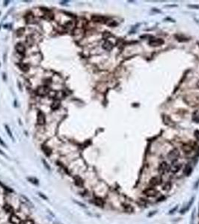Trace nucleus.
Masks as SVG:
<instances>
[{
	"instance_id": "17",
	"label": "nucleus",
	"mask_w": 199,
	"mask_h": 224,
	"mask_svg": "<svg viewBox=\"0 0 199 224\" xmlns=\"http://www.w3.org/2000/svg\"><path fill=\"white\" fill-rule=\"evenodd\" d=\"M94 203L98 206H103L104 205V201L101 198H96L94 199Z\"/></svg>"
},
{
	"instance_id": "2",
	"label": "nucleus",
	"mask_w": 199,
	"mask_h": 224,
	"mask_svg": "<svg viewBox=\"0 0 199 224\" xmlns=\"http://www.w3.org/2000/svg\"><path fill=\"white\" fill-rule=\"evenodd\" d=\"M49 92H50V89L47 86H41L37 90V94L41 96H43L48 94Z\"/></svg>"
},
{
	"instance_id": "31",
	"label": "nucleus",
	"mask_w": 199,
	"mask_h": 224,
	"mask_svg": "<svg viewBox=\"0 0 199 224\" xmlns=\"http://www.w3.org/2000/svg\"><path fill=\"white\" fill-rule=\"evenodd\" d=\"M189 7H193V8H196V9H198V8H199V6H198V5H189Z\"/></svg>"
},
{
	"instance_id": "5",
	"label": "nucleus",
	"mask_w": 199,
	"mask_h": 224,
	"mask_svg": "<svg viewBox=\"0 0 199 224\" xmlns=\"http://www.w3.org/2000/svg\"><path fill=\"white\" fill-rule=\"evenodd\" d=\"M37 122L39 125H43L45 123V115L43 112L39 111L37 116Z\"/></svg>"
},
{
	"instance_id": "33",
	"label": "nucleus",
	"mask_w": 199,
	"mask_h": 224,
	"mask_svg": "<svg viewBox=\"0 0 199 224\" xmlns=\"http://www.w3.org/2000/svg\"><path fill=\"white\" fill-rule=\"evenodd\" d=\"M197 154H198V156H199V148H198V152H197Z\"/></svg>"
},
{
	"instance_id": "32",
	"label": "nucleus",
	"mask_w": 199,
	"mask_h": 224,
	"mask_svg": "<svg viewBox=\"0 0 199 224\" xmlns=\"http://www.w3.org/2000/svg\"><path fill=\"white\" fill-rule=\"evenodd\" d=\"M0 154H2V155H3V156H5V154H4V153L2 152V150H0Z\"/></svg>"
},
{
	"instance_id": "10",
	"label": "nucleus",
	"mask_w": 199,
	"mask_h": 224,
	"mask_svg": "<svg viewBox=\"0 0 199 224\" xmlns=\"http://www.w3.org/2000/svg\"><path fill=\"white\" fill-rule=\"evenodd\" d=\"M182 149H183V152H186V153H190L192 151L193 147H192V146H191L189 144H184V145H183V146H182Z\"/></svg>"
},
{
	"instance_id": "1",
	"label": "nucleus",
	"mask_w": 199,
	"mask_h": 224,
	"mask_svg": "<svg viewBox=\"0 0 199 224\" xmlns=\"http://www.w3.org/2000/svg\"><path fill=\"white\" fill-rule=\"evenodd\" d=\"M143 194L148 197H154L158 194V191L154 188H148L143 191Z\"/></svg>"
},
{
	"instance_id": "23",
	"label": "nucleus",
	"mask_w": 199,
	"mask_h": 224,
	"mask_svg": "<svg viewBox=\"0 0 199 224\" xmlns=\"http://www.w3.org/2000/svg\"><path fill=\"white\" fill-rule=\"evenodd\" d=\"M63 96H64V93H63V92L59 91V92H57V93H56V97L57 98L56 99H58V100H59V99H62Z\"/></svg>"
},
{
	"instance_id": "22",
	"label": "nucleus",
	"mask_w": 199,
	"mask_h": 224,
	"mask_svg": "<svg viewBox=\"0 0 199 224\" xmlns=\"http://www.w3.org/2000/svg\"><path fill=\"white\" fill-rule=\"evenodd\" d=\"M19 67H20V69H22V70H23V71H27L28 69V65H26V64H19Z\"/></svg>"
},
{
	"instance_id": "4",
	"label": "nucleus",
	"mask_w": 199,
	"mask_h": 224,
	"mask_svg": "<svg viewBox=\"0 0 199 224\" xmlns=\"http://www.w3.org/2000/svg\"><path fill=\"white\" fill-rule=\"evenodd\" d=\"M168 164L166 163V162L163 161L161 164H159V173L160 174H164L166 171H168Z\"/></svg>"
},
{
	"instance_id": "24",
	"label": "nucleus",
	"mask_w": 199,
	"mask_h": 224,
	"mask_svg": "<svg viewBox=\"0 0 199 224\" xmlns=\"http://www.w3.org/2000/svg\"><path fill=\"white\" fill-rule=\"evenodd\" d=\"M43 151L45 152L46 155H47V156H49L50 154V152H51V150H50V149H49L47 148V147H45V146H43Z\"/></svg>"
},
{
	"instance_id": "15",
	"label": "nucleus",
	"mask_w": 199,
	"mask_h": 224,
	"mask_svg": "<svg viewBox=\"0 0 199 224\" xmlns=\"http://www.w3.org/2000/svg\"><path fill=\"white\" fill-rule=\"evenodd\" d=\"M4 210L7 212V213H10V214H12L14 212V209L11 205H8V204H5L4 205Z\"/></svg>"
},
{
	"instance_id": "13",
	"label": "nucleus",
	"mask_w": 199,
	"mask_h": 224,
	"mask_svg": "<svg viewBox=\"0 0 199 224\" xmlns=\"http://www.w3.org/2000/svg\"><path fill=\"white\" fill-rule=\"evenodd\" d=\"M60 101L58 99H56L54 102H52V106H51V108H52V110H56V109H58V108L60 107Z\"/></svg>"
},
{
	"instance_id": "30",
	"label": "nucleus",
	"mask_w": 199,
	"mask_h": 224,
	"mask_svg": "<svg viewBox=\"0 0 199 224\" xmlns=\"http://www.w3.org/2000/svg\"><path fill=\"white\" fill-rule=\"evenodd\" d=\"M0 144H1V145H2L3 146H6L5 143H4V141H3L2 140V138H1V137H0Z\"/></svg>"
},
{
	"instance_id": "19",
	"label": "nucleus",
	"mask_w": 199,
	"mask_h": 224,
	"mask_svg": "<svg viewBox=\"0 0 199 224\" xmlns=\"http://www.w3.org/2000/svg\"><path fill=\"white\" fill-rule=\"evenodd\" d=\"M193 120L196 122H199V111H196L194 114H193Z\"/></svg>"
},
{
	"instance_id": "14",
	"label": "nucleus",
	"mask_w": 199,
	"mask_h": 224,
	"mask_svg": "<svg viewBox=\"0 0 199 224\" xmlns=\"http://www.w3.org/2000/svg\"><path fill=\"white\" fill-rule=\"evenodd\" d=\"M192 166L189 165V164L186 165V168L184 169V173H185V175H186V176H189L191 173H192Z\"/></svg>"
},
{
	"instance_id": "20",
	"label": "nucleus",
	"mask_w": 199,
	"mask_h": 224,
	"mask_svg": "<svg viewBox=\"0 0 199 224\" xmlns=\"http://www.w3.org/2000/svg\"><path fill=\"white\" fill-rule=\"evenodd\" d=\"M75 182H76V185H78V186H82V184H83V181L82 180V179L81 178H79V177H76L75 178Z\"/></svg>"
},
{
	"instance_id": "29",
	"label": "nucleus",
	"mask_w": 199,
	"mask_h": 224,
	"mask_svg": "<svg viewBox=\"0 0 199 224\" xmlns=\"http://www.w3.org/2000/svg\"><path fill=\"white\" fill-rule=\"evenodd\" d=\"M43 164H44V165H45V167H47V169L49 170H50V166L48 165V164H47V162H46V161H45L44 160H43Z\"/></svg>"
},
{
	"instance_id": "8",
	"label": "nucleus",
	"mask_w": 199,
	"mask_h": 224,
	"mask_svg": "<svg viewBox=\"0 0 199 224\" xmlns=\"http://www.w3.org/2000/svg\"><path fill=\"white\" fill-rule=\"evenodd\" d=\"M163 43H164V41L162 39H154V40H151L149 42V44L152 46H160Z\"/></svg>"
},
{
	"instance_id": "6",
	"label": "nucleus",
	"mask_w": 199,
	"mask_h": 224,
	"mask_svg": "<svg viewBox=\"0 0 199 224\" xmlns=\"http://www.w3.org/2000/svg\"><path fill=\"white\" fill-rule=\"evenodd\" d=\"M9 221L12 224H20L21 223V219L17 215H15V214H11L10 216Z\"/></svg>"
},
{
	"instance_id": "27",
	"label": "nucleus",
	"mask_w": 199,
	"mask_h": 224,
	"mask_svg": "<svg viewBox=\"0 0 199 224\" xmlns=\"http://www.w3.org/2000/svg\"><path fill=\"white\" fill-rule=\"evenodd\" d=\"M195 137H196L197 140L199 141V130H196L195 132Z\"/></svg>"
},
{
	"instance_id": "11",
	"label": "nucleus",
	"mask_w": 199,
	"mask_h": 224,
	"mask_svg": "<svg viewBox=\"0 0 199 224\" xmlns=\"http://www.w3.org/2000/svg\"><path fill=\"white\" fill-rule=\"evenodd\" d=\"M181 167H182V164H173V165H172V167H171V172H172V173H178V172L180 170Z\"/></svg>"
},
{
	"instance_id": "28",
	"label": "nucleus",
	"mask_w": 199,
	"mask_h": 224,
	"mask_svg": "<svg viewBox=\"0 0 199 224\" xmlns=\"http://www.w3.org/2000/svg\"><path fill=\"white\" fill-rule=\"evenodd\" d=\"M24 224H34V222L32 220H28L24 223Z\"/></svg>"
},
{
	"instance_id": "25",
	"label": "nucleus",
	"mask_w": 199,
	"mask_h": 224,
	"mask_svg": "<svg viewBox=\"0 0 199 224\" xmlns=\"http://www.w3.org/2000/svg\"><path fill=\"white\" fill-rule=\"evenodd\" d=\"M5 129H6V131H7V134H8V135H9V136L12 137V133H11V130H10V128H9L8 126H7V125L5 126Z\"/></svg>"
},
{
	"instance_id": "16",
	"label": "nucleus",
	"mask_w": 199,
	"mask_h": 224,
	"mask_svg": "<svg viewBox=\"0 0 199 224\" xmlns=\"http://www.w3.org/2000/svg\"><path fill=\"white\" fill-rule=\"evenodd\" d=\"M124 208L125 211L128 213H132L134 211L133 208L129 205H124Z\"/></svg>"
},
{
	"instance_id": "9",
	"label": "nucleus",
	"mask_w": 199,
	"mask_h": 224,
	"mask_svg": "<svg viewBox=\"0 0 199 224\" xmlns=\"http://www.w3.org/2000/svg\"><path fill=\"white\" fill-rule=\"evenodd\" d=\"M15 49H16V50L17 51V52L21 54V55L24 54V52H25V46L22 45V43L17 44L16 46H15Z\"/></svg>"
},
{
	"instance_id": "18",
	"label": "nucleus",
	"mask_w": 199,
	"mask_h": 224,
	"mask_svg": "<svg viewBox=\"0 0 199 224\" xmlns=\"http://www.w3.org/2000/svg\"><path fill=\"white\" fill-rule=\"evenodd\" d=\"M91 20H92L94 22H103V20H104V18H103V17H100V16H94V17H92V18H91Z\"/></svg>"
},
{
	"instance_id": "26",
	"label": "nucleus",
	"mask_w": 199,
	"mask_h": 224,
	"mask_svg": "<svg viewBox=\"0 0 199 224\" xmlns=\"http://www.w3.org/2000/svg\"><path fill=\"white\" fill-rule=\"evenodd\" d=\"M28 180L30 181V182H32L33 184H38V181L37 180V179H35V178H30V179H28Z\"/></svg>"
},
{
	"instance_id": "7",
	"label": "nucleus",
	"mask_w": 199,
	"mask_h": 224,
	"mask_svg": "<svg viewBox=\"0 0 199 224\" xmlns=\"http://www.w3.org/2000/svg\"><path fill=\"white\" fill-rule=\"evenodd\" d=\"M168 158H169L171 160H175L178 156H179V151L177 149H174L172 151H171L169 152V154L168 155Z\"/></svg>"
},
{
	"instance_id": "21",
	"label": "nucleus",
	"mask_w": 199,
	"mask_h": 224,
	"mask_svg": "<svg viewBox=\"0 0 199 224\" xmlns=\"http://www.w3.org/2000/svg\"><path fill=\"white\" fill-rule=\"evenodd\" d=\"M171 187V183H170V182H166V183H165V184H163V190H170Z\"/></svg>"
},
{
	"instance_id": "3",
	"label": "nucleus",
	"mask_w": 199,
	"mask_h": 224,
	"mask_svg": "<svg viewBox=\"0 0 199 224\" xmlns=\"http://www.w3.org/2000/svg\"><path fill=\"white\" fill-rule=\"evenodd\" d=\"M162 182V180L160 179V177L159 176H154L150 179L149 181V184L151 185V186H156V185L160 184Z\"/></svg>"
},
{
	"instance_id": "12",
	"label": "nucleus",
	"mask_w": 199,
	"mask_h": 224,
	"mask_svg": "<svg viewBox=\"0 0 199 224\" xmlns=\"http://www.w3.org/2000/svg\"><path fill=\"white\" fill-rule=\"evenodd\" d=\"M103 48L104 49H106V50L109 51V50H111V49L113 48V45H112V43L111 42H109V41H106V42L103 43Z\"/></svg>"
}]
</instances>
